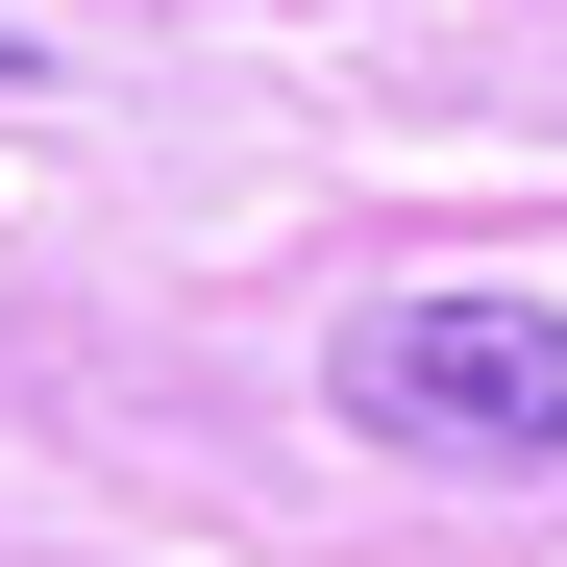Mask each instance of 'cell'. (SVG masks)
<instances>
[{
	"label": "cell",
	"mask_w": 567,
	"mask_h": 567,
	"mask_svg": "<svg viewBox=\"0 0 567 567\" xmlns=\"http://www.w3.org/2000/svg\"><path fill=\"white\" fill-rule=\"evenodd\" d=\"M321 395L420 468H567V321L494 297V271H395V297H346Z\"/></svg>",
	"instance_id": "cell-1"
}]
</instances>
